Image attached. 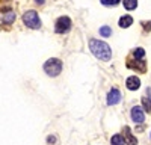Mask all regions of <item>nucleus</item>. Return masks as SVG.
<instances>
[{
  "instance_id": "obj_1",
  "label": "nucleus",
  "mask_w": 151,
  "mask_h": 145,
  "mask_svg": "<svg viewBox=\"0 0 151 145\" xmlns=\"http://www.w3.org/2000/svg\"><path fill=\"white\" fill-rule=\"evenodd\" d=\"M89 48H91L92 55L95 57H98L100 60L107 62V60H110V57H112V50H110V47L104 41L92 38V39H89Z\"/></svg>"
},
{
  "instance_id": "obj_2",
  "label": "nucleus",
  "mask_w": 151,
  "mask_h": 145,
  "mask_svg": "<svg viewBox=\"0 0 151 145\" xmlns=\"http://www.w3.org/2000/svg\"><path fill=\"white\" fill-rule=\"evenodd\" d=\"M44 71L47 72L50 77H56V76H59V74H60V71H62V60L58 59V57L48 59L47 62L44 64Z\"/></svg>"
},
{
  "instance_id": "obj_3",
  "label": "nucleus",
  "mask_w": 151,
  "mask_h": 145,
  "mask_svg": "<svg viewBox=\"0 0 151 145\" xmlns=\"http://www.w3.org/2000/svg\"><path fill=\"white\" fill-rule=\"evenodd\" d=\"M23 23L30 29H40L41 27V20L36 11H26L23 14Z\"/></svg>"
},
{
  "instance_id": "obj_4",
  "label": "nucleus",
  "mask_w": 151,
  "mask_h": 145,
  "mask_svg": "<svg viewBox=\"0 0 151 145\" xmlns=\"http://www.w3.org/2000/svg\"><path fill=\"white\" fill-rule=\"evenodd\" d=\"M71 26H73V23H71L70 17L64 15V17H59V18H58L55 27H56V32H58V33H67V32H70Z\"/></svg>"
},
{
  "instance_id": "obj_5",
  "label": "nucleus",
  "mask_w": 151,
  "mask_h": 145,
  "mask_svg": "<svg viewBox=\"0 0 151 145\" xmlns=\"http://www.w3.org/2000/svg\"><path fill=\"white\" fill-rule=\"evenodd\" d=\"M127 67L132 68V70H136L137 72H145V71H147V64H145V60L136 59V57L127 60Z\"/></svg>"
},
{
  "instance_id": "obj_6",
  "label": "nucleus",
  "mask_w": 151,
  "mask_h": 145,
  "mask_svg": "<svg viewBox=\"0 0 151 145\" xmlns=\"http://www.w3.org/2000/svg\"><path fill=\"white\" fill-rule=\"evenodd\" d=\"M132 119L136 124H142L145 121V113H144V109L141 106H133L132 107Z\"/></svg>"
},
{
  "instance_id": "obj_7",
  "label": "nucleus",
  "mask_w": 151,
  "mask_h": 145,
  "mask_svg": "<svg viewBox=\"0 0 151 145\" xmlns=\"http://www.w3.org/2000/svg\"><path fill=\"white\" fill-rule=\"evenodd\" d=\"M121 101V92L116 88H112L107 94V104L113 106V104H118Z\"/></svg>"
},
{
  "instance_id": "obj_8",
  "label": "nucleus",
  "mask_w": 151,
  "mask_h": 145,
  "mask_svg": "<svg viewBox=\"0 0 151 145\" xmlns=\"http://www.w3.org/2000/svg\"><path fill=\"white\" fill-rule=\"evenodd\" d=\"M125 86H127V89H130V91L139 89V86H141V79L137 77V76H130V77L127 79V82H125Z\"/></svg>"
},
{
  "instance_id": "obj_9",
  "label": "nucleus",
  "mask_w": 151,
  "mask_h": 145,
  "mask_svg": "<svg viewBox=\"0 0 151 145\" xmlns=\"http://www.w3.org/2000/svg\"><path fill=\"white\" fill-rule=\"evenodd\" d=\"M124 141L127 142V145H137V139L133 136L130 127H127V126L124 127Z\"/></svg>"
},
{
  "instance_id": "obj_10",
  "label": "nucleus",
  "mask_w": 151,
  "mask_h": 145,
  "mask_svg": "<svg viewBox=\"0 0 151 145\" xmlns=\"http://www.w3.org/2000/svg\"><path fill=\"white\" fill-rule=\"evenodd\" d=\"M118 24H119V27H122V29L130 27L132 24H133V18H132V15H124V17H121L119 21H118Z\"/></svg>"
},
{
  "instance_id": "obj_11",
  "label": "nucleus",
  "mask_w": 151,
  "mask_h": 145,
  "mask_svg": "<svg viewBox=\"0 0 151 145\" xmlns=\"http://www.w3.org/2000/svg\"><path fill=\"white\" fill-rule=\"evenodd\" d=\"M122 5H124V8L127 11H133V9L137 8V0H124Z\"/></svg>"
},
{
  "instance_id": "obj_12",
  "label": "nucleus",
  "mask_w": 151,
  "mask_h": 145,
  "mask_svg": "<svg viewBox=\"0 0 151 145\" xmlns=\"http://www.w3.org/2000/svg\"><path fill=\"white\" fill-rule=\"evenodd\" d=\"M110 144L112 145H124V138L121 135H113L110 139Z\"/></svg>"
},
{
  "instance_id": "obj_13",
  "label": "nucleus",
  "mask_w": 151,
  "mask_h": 145,
  "mask_svg": "<svg viewBox=\"0 0 151 145\" xmlns=\"http://www.w3.org/2000/svg\"><path fill=\"white\" fill-rule=\"evenodd\" d=\"M142 106L145 109V112L151 113V98H150V97H144V98H142Z\"/></svg>"
},
{
  "instance_id": "obj_14",
  "label": "nucleus",
  "mask_w": 151,
  "mask_h": 145,
  "mask_svg": "<svg viewBox=\"0 0 151 145\" xmlns=\"http://www.w3.org/2000/svg\"><path fill=\"white\" fill-rule=\"evenodd\" d=\"M14 20H15V14H14L12 11H9L6 15H3V23H5V24H11Z\"/></svg>"
},
{
  "instance_id": "obj_15",
  "label": "nucleus",
  "mask_w": 151,
  "mask_h": 145,
  "mask_svg": "<svg viewBox=\"0 0 151 145\" xmlns=\"http://www.w3.org/2000/svg\"><path fill=\"white\" fill-rule=\"evenodd\" d=\"M144 56H145V50L141 48V47H137L133 52V57H136V59H144Z\"/></svg>"
},
{
  "instance_id": "obj_16",
  "label": "nucleus",
  "mask_w": 151,
  "mask_h": 145,
  "mask_svg": "<svg viewBox=\"0 0 151 145\" xmlns=\"http://www.w3.org/2000/svg\"><path fill=\"white\" fill-rule=\"evenodd\" d=\"M100 35L104 36V38H107V36L112 35V29L109 26H103V27H100Z\"/></svg>"
},
{
  "instance_id": "obj_17",
  "label": "nucleus",
  "mask_w": 151,
  "mask_h": 145,
  "mask_svg": "<svg viewBox=\"0 0 151 145\" xmlns=\"http://www.w3.org/2000/svg\"><path fill=\"white\" fill-rule=\"evenodd\" d=\"M119 2H121V0H101V3L104 6H116Z\"/></svg>"
},
{
  "instance_id": "obj_18",
  "label": "nucleus",
  "mask_w": 151,
  "mask_h": 145,
  "mask_svg": "<svg viewBox=\"0 0 151 145\" xmlns=\"http://www.w3.org/2000/svg\"><path fill=\"white\" fill-rule=\"evenodd\" d=\"M144 29L145 30H151V21L150 23H144Z\"/></svg>"
},
{
  "instance_id": "obj_19",
  "label": "nucleus",
  "mask_w": 151,
  "mask_h": 145,
  "mask_svg": "<svg viewBox=\"0 0 151 145\" xmlns=\"http://www.w3.org/2000/svg\"><path fill=\"white\" fill-rule=\"evenodd\" d=\"M55 141H56V139H55L53 136H48V138H47V142H48V144H52V142H55Z\"/></svg>"
},
{
  "instance_id": "obj_20",
  "label": "nucleus",
  "mask_w": 151,
  "mask_h": 145,
  "mask_svg": "<svg viewBox=\"0 0 151 145\" xmlns=\"http://www.w3.org/2000/svg\"><path fill=\"white\" fill-rule=\"evenodd\" d=\"M35 2H36L38 5H42V3H44V0H35Z\"/></svg>"
}]
</instances>
